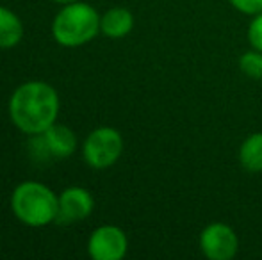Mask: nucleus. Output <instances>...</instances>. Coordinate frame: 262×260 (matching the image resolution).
<instances>
[{"mask_svg":"<svg viewBox=\"0 0 262 260\" xmlns=\"http://www.w3.org/2000/svg\"><path fill=\"white\" fill-rule=\"evenodd\" d=\"M59 114V94L50 84L31 80L14 89L9 100V116L21 132L43 134Z\"/></svg>","mask_w":262,"mask_h":260,"instance_id":"nucleus-1","label":"nucleus"},{"mask_svg":"<svg viewBox=\"0 0 262 260\" xmlns=\"http://www.w3.org/2000/svg\"><path fill=\"white\" fill-rule=\"evenodd\" d=\"M11 208L21 223L29 226H47L57 219L59 198L45 184L21 182L11 196Z\"/></svg>","mask_w":262,"mask_h":260,"instance_id":"nucleus-2","label":"nucleus"},{"mask_svg":"<svg viewBox=\"0 0 262 260\" xmlns=\"http://www.w3.org/2000/svg\"><path fill=\"white\" fill-rule=\"evenodd\" d=\"M100 32V14L90 4L72 2L54 18V39L62 46H80Z\"/></svg>","mask_w":262,"mask_h":260,"instance_id":"nucleus-3","label":"nucleus"},{"mask_svg":"<svg viewBox=\"0 0 262 260\" xmlns=\"http://www.w3.org/2000/svg\"><path fill=\"white\" fill-rule=\"evenodd\" d=\"M84 160L95 170H105L118 162L123 152V137L113 127L95 129L84 141Z\"/></svg>","mask_w":262,"mask_h":260,"instance_id":"nucleus-4","label":"nucleus"},{"mask_svg":"<svg viewBox=\"0 0 262 260\" xmlns=\"http://www.w3.org/2000/svg\"><path fill=\"white\" fill-rule=\"evenodd\" d=\"M200 251L209 260H232L239 251V237L227 223H210L200 232Z\"/></svg>","mask_w":262,"mask_h":260,"instance_id":"nucleus-5","label":"nucleus"},{"mask_svg":"<svg viewBox=\"0 0 262 260\" xmlns=\"http://www.w3.org/2000/svg\"><path fill=\"white\" fill-rule=\"evenodd\" d=\"M128 239L120 226L102 225L88 241V253L93 260H121L127 255Z\"/></svg>","mask_w":262,"mask_h":260,"instance_id":"nucleus-6","label":"nucleus"},{"mask_svg":"<svg viewBox=\"0 0 262 260\" xmlns=\"http://www.w3.org/2000/svg\"><path fill=\"white\" fill-rule=\"evenodd\" d=\"M95 208L93 196L82 187H68L59 196V212L57 221L61 223H77L90 218Z\"/></svg>","mask_w":262,"mask_h":260,"instance_id":"nucleus-7","label":"nucleus"},{"mask_svg":"<svg viewBox=\"0 0 262 260\" xmlns=\"http://www.w3.org/2000/svg\"><path fill=\"white\" fill-rule=\"evenodd\" d=\"M41 139L43 150H45L49 155H54L57 159H64L70 157L77 148V137L68 127L57 125L54 123L52 127H49L43 134H39Z\"/></svg>","mask_w":262,"mask_h":260,"instance_id":"nucleus-8","label":"nucleus"},{"mask_svg":"<svg viewBox=\"0 0 262 260\" xmlns=\"http://www.w3.org/2000/svg\"><path fill=\"white\" fill-rule=\"evenodd\" d=\"M134 27V16L125 7H113L100 16V32L107 38H125Z\"/></svg>","mask_w":262,"mask_h":260,"instance_id":"nucleus-9","label":"nucleus"},{"mask_svg":"<svg viewBox=\"0 0 262 260\" xmlns=\"http://www.w3.org/2000/svg\"><path fill=\"white\" fill-rule=\"evenodd\" d=\"M237 157L245 171L262 173V132H253L241 143Z\"/></svg>","mask_w":262,"mask_h":260,"instance_id":"nucleus-10","label":"nucleus"},{"mask_svg":"<svg viewBox=\"0 0 262 260\" xmlns=\"http://www.w3.org/2000/svg\"><path fill=\"white\" fill-rule=\"evenodd\" d=\"M24 38V23L13 11L0 7V49H13Z\"/></svg>","mask_w":262,"mask_h":260,"instance_id":"nucleus-11","label":"nucleus"},{"mask_svg":"<svg viewBox=\"0 0 262 260\" xmlns=\"http://www.w3.org/2000/svg\"><path fill=\"white\" fill-rule=\"evenodd\" d=\"M239 69L243 75L253 80H262V52L260 50H248L239 57Z\"/></svg>","mask_w":262,"mask_h":260,"instance_id":"nucleus-12","label":"nucleus"},{"mask_svg":"<svg viewBox=\"0 0 262 260\" xmlns=\"http://www.w3.org/2000/svg\"><path fill=\"white\" fill-rule=\"evenodd\" d=\"M246 36H248L250 46L262 52V13L252 16V21H250V25H248Z\"/></svg>","mask_w":262,"mask_h":260,"instance_id":"nucleus-13","label":"nucleus"},{"mask_svg":"<svg viewBox=\"0 0 262 260\" xmlns=\"http://www.w3.org/2000/svg\"><path fill=\"white\" fill-rule=\"evenodd\" d=\"M228 4L239 13L248 14V16L262 13V0H228Z\"/></svg>","mask_w":262,"mask_h":260,"instance_id":"nucleus-14","label":"nucleus"},{"mask_svg":"<svg viewBox=\"0 0 262 260\" xmlns=\"http://www.w3.org/2000/svg\"><path fill=\"white\" fill-rule=\"evenodd\" d=\"M52 2H59V4H72V2H79V0H52Z\"/></svg>","mask_w":262,"mask_h":260,"instance_id":"nucleus-15","label":"nucleus"}]
</instances>
